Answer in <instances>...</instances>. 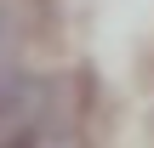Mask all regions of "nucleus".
I'll return each instance as SVG.
<instances>
[{
    "mask_svg": "<svg viewBox=\"0 0 154 148\" xmlns=\"http://www.w3.org/2000/svg\"><path fill=\"white\" fill-rule=\"evenodd\" d=\"M80 108L69 97V80L17 68L0 86V148H40V143H74Z\"/></svg>",
    "mask_w": 154,
    "mask_h": 148,
    "instance_id": "nucleus-1",
    "label": "nucleus"
},
{
    "mask_svg": "<svg viewBox=\"0 0 154 148\" xmlns=\"http://www.w3.org/2000/svg\"><path fill=\"white\" fill-rule=\"evenodd\" d=\"M23 68V17L11 6H0V86Z\"/></svg>",
    "mask_w": 154,
    "mask_h": 148,
    "instance_id": "nucleus-2",
    "label": "nucleus"
}]
</instances>
